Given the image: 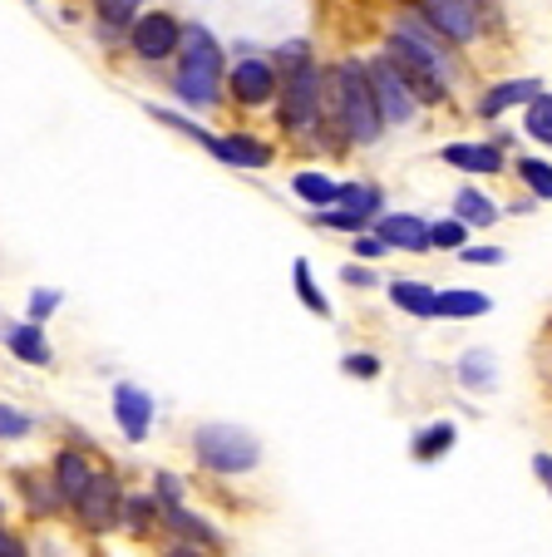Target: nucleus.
<instances>
[{"label": "nucleus", "mask_w": 552, "mask_h": 557, "mask_svg": "<svg viewBox=\"0 0 552 557\" xmlns=\"http://www.w3.org/2000/svg\"><path fill=\"white\" fill-rule=\"evenodd\" d=\"M385 119L370 95V70L365 54H335L326 60V148L331 153H355V148H376L385 138Z\"/></svg>", "instance_id": "f257e3e1"}, {"label": "nucleus", "mask_w": 552, "mask_h": 557, "mask_svg": "<svg viewBox=\"0 0 552 557\" xmlns=\"http://www.w3.org/2000/svg\"><path fill=\"white\" fill-rule=\"evenodd\" d=\"M228 45L208 30L203 21H188L183 45H177L173 64L163 70V89L177 109H188L198 119L228 114Z\"/></svg>", "instance_id": "f03ea898"}, {"label": "nucleus", "mask_w": 552, "mask_h": 557, "mask_svg": "<svg viewBox=\"0 0 552 557\" xmlns=\"http://www.w3.org/2000/svg\"><path fill=\"white\" fill-rule=\"evenodd\" d=\"M282 85H277V104H271V128L277 144L316 153L326 148V60L306 54L296 64H282ZM331 153V148H326Z\"/></svg>", "instance_id": "7ed1b4c3"}, {"label": "nucleus", "mask_w": 552, "mask_h": 557, "mask_svg": "<svg viewBox=\"0 0 552 557\" xmlns=\"http://www.w3.org/2000/svg\"><path fill=\"white\" fill-rule=\"evenodd\" d=\"M380 50L395 64L419 74H434V79H449V85H464L469 79V54H458L425 15L409 5V0H395V11L385 15V35H380Z\"/></svg>", "instance_id": "20e7f679"}, {"label": "nucleus", "mask_w": 552, "mask_h": 557, "mask_svg": "<svg viewBox=\"0 0 552 557\" xmlns=\"http://www.w3.org/2000/svg\"><path fill=\"white\" fill-rule=\"evenodd\" d=\"M188 459L193 473L203 479H218V484H237V479H252L267 459V444L252 424L237 420H198L188 424Z\"/></svg>", "instance_id": "39448f33"}, {"label": "nucleus", "mask_w": 552, "mask_h": 557, "mask_svg": "<svg viewBox=\"0 0 552 557\" xmlns=\"http://www.w3.org/2000/svg\"><path fill=\"white\" fill-rule=\"evenodd\" d=\"M458 54H479L489 40H503V11L493 0H409Z\"/></svg>", "instance_id": "423d86ee"}, {"label": "nucleus", "mask_w": 552, "mask_h": 557, "mask_svg": "<svg viewBox=\"0 0 552 557\" xmlns=\"http://www.w3.org/2000/svg\"><path fill=\"white\" fill-rule=\"evenodd\" d=\"M124 494H128V473L119 469V463L105 459V463H99V473H95V484H89L70 504V513H64V528H70L74 537H84V543H109V537H119Z\"/></svg>", "instance_id": "0eeeda50"}, {"label": "nucleus", "mask_w": 552, "mask_h": 557, "mask_svg": "<svg viewBox=\"0 0 552 557\" xmlns=\"http://www.w3.org/2000/svg\"><path fill=\"white\" fill-rule=\"evenodd\" d=\"M5 494H11V508L21 513V523L30 533H50V528H64V494L54 484L50 463H15L5 469Z\"/></svg>", "instance_id": "6e6552de"}, {"label": "nucleus", "mask_w": 552, "mask_h": 557, "mask_svg": "<svg viewBox=\"0 0 552 557\" xmlns=\"http://www.w3.org/2000/svg\"><path fill=\"white\" fill-rule=\"evenodd\" d=\"M183 30H188V21H183L177 11H168V5H148V11L134 15V25H128V35H124V60L134 64V70L163 79V70L173 64L177 45H183Z\"/></svg>", "instance_id": "1a4fd4ad"}, {"label": "nucleus", "mask_w": 552, "mask_h": 557, "mask_svg": "<svg viewBox=\"0 0 552 557\" xmlns=\"http://www.w3.org/2000/svg\"><path fill=\"white\" fill-rule=\"evenodd\" d=\"M158 547L168 557H212L228 553V533L203 508H193V498H183V504H158Z\"/></svg>", "instance_id": "9d476101"}, {"label": "nucleus", "mask_w": 552, "mask_h": 557, "mask_svg": "<svg viewBox=\"0 0 552 557\" xmlns=\"http://www.w3.org/2000/svg\"><path fill=\"white\" fill-rule=\"evenodd\" d=\"M277 85H282V74H277L267 50H257V45L237 50L228 60V114H271Z\"/></svg>", "instance_id": "9b49d317"}, {"label": "nucleus", "mask_w": 552, "mask_h": 557, "mask_svg": "<svg viewBox=\"0 0 552 557\" xmlns=\"http://www.w3.org/2000/svg\"><path fill=\"white\" fill-rule=\"evenodd\" d=\"M365 70H370V95H376V109L390 134H405V128H415L419 119H425V104H419V95L409 89V74L400 70L385 50L365 54Z\"/></svg>", "instance_id": "f8f14e48"}, {"label": "nucleus", "mask_w": 552, "mask_h": 557, "mask_svg": "<svg viewBox=\"0 0 552 557\" xmlns=\"http://www.w3.org/2000/svg\"><path fill=\"white\" fill-rule=\"evenodd\" d=\"M208 158H218L222 169H237V173H267L277 158H282V144L267 134H257V128L237 124V128H212L208 148H203Z\"/></svg>", "instance_id": "ddd939ff"}, {"label": "nucleus", "mask_w": 552, "mask_h": 557, "mask_svg": "<svg viewBox=\"0 0 552 557\" xmlns=\"http://www.w3.org/2000/svg\"><path fill=\"white\" fill-rule=\"evenodd\" d=\"M50 473H54V484H60V494H64V508L74 504V498L84 494V488L95 484V473H99V463H105V454L95 449V440H89V430H70L60 444L50 449Z\"/></svg>", "instance_id": "4468645a"}, {"label": "nucleus", "mask_w": 552, "mask_h": 557, "mask_svg": "<svg viewBox=\"0 0 552 557\" xmlns=\"http://www.w3.org/2000/svg\"><path fill=\"white\" fill-rule=\"evenodd\" d=\"M109 420H114L119 440L124 444H148L158 430V395L138 380H114L109 385Z\"/></svg>", "instance_id": "2eb2a0df"}, {"label": "nucleus", "mask_w": 552, "mask_h": 557, "mask_svg": "<svg viewBox=\"0 0 552 557\" xmlns=\"http://www.w3.org/2000/svg\"><path fill=\"white\" fill-rule=\"evenodd\" d=\"M434 158L464 178H503L513 163V153L499 138H454V144H439Z\"/></svg>", "instance_id": "dca6fc26"}, {"label": "nucleus", "mask_w": 552, "mask_h": 557, "mask_svg": "<svg viewBox=\"0 0 552 557\" xmlns=\"http://www.w3.org/2000/svg\"><path fill=\"white\" fill-rule=\"evenodd\" d=\"M0 346H5V356L25 370H54L60 366V350H54L50 331H45L40 321H30V315L15 321V315L0 311Z\"/></svg>", "instance_id": "f3484780"}, {"label": "nucleus", "mask_w": 552, "mask_h": 557, "mask_svg": "<svg viewBox=\"0 0 552 557\" xmlns=\"http://www.w3.org/2000/svg\"><path fill=\"white\" fill-rule=\"evenodd\" d=\"M542 89L538 74H508V79H489V85L474 95L469 114L479 119V124H499V119H508L513 109H523L532 95Z\"/></svg>", "instance_id": "a211bd4d"}, {"label": "nucleus", "mask_w": 552, "mask_h": 557, "mask_svg": "<svg viewBox=\"0 0 552 557\" xmlns=\"http://www.w3.org/2000/svg\"><path fill=\"white\" fill-rule=\"evenodd\" d=\"M370 232H376L390 252H405V257H429L434 252V243H429V218H419V212L385 208L376 222H370Z\"/></svg>", "instance_id": "6ab92c4d"}, {"label": "nucleus", "mask_w": 552, "mask_h": 557, "mask_svg": "<svg viewBox=\"0 0 552 557\" xmlns=\"http://www.w3.org/2000/svg\"><path fill=\"white\" fill-rule=\"evenodd\" d=\"M449 212H454V218H464L474 232L499 227V218H503V208L493 202V193L483 188V178H464V183H458L454 198H449Z\"/></svg>", "instance_id": "aec40b11"}, {"label": "nucleus", "mask_w": 552, "mask_h": 557, "mask_svg": "<svg viewBox=\"0 0 552 557\" xmlns=\"http://www.w3.org/2000/svg\"><path fill=\"white\" fill-rule=\"evenodd\" d=\"M385 296H390V306H395L400 315H409V321H434L439 286L425 282V276H390Z\"/></svg>", "instance_id": "412c9836"}, {"label": "nucleus", "mask_w": 552, "mask_h": 557, "mask_svg": "<svg viewBox=\"0 0 552 557\" xmlns=\"http://www.w3.org/2000/svg\"><path fill=\"white\" fill-rule=\"evenodd\" d=\"M119 537H124V543H158V498L148 494V488L128 484L124 518H119Z\"/></svg>", "instance_id": "4be33fe9"}, {"label": "nucleus", "mask_w": 552, "mask_h": 557, "mask_svg": "<svg viewBox=\"0 0 552 557\" xmlns=\"http://www.w3.org/2000/svg\"><path fill=\"white\" fill-rule=\"evenodd\" d=\"M331 208H341V212H351V218H360L365 227L380 218V212L390 208L385 202V188L380 183H370V178H341V188H335V202Z\"/></svg>", "instance_id": "5701e85b"}, {"label": "nucleus", "mask_w": 552, "mask_h": 557, "mask_svg": "<svg viewBox=\"0 0 552 557\" xmlns=\"http://www.w3.org/2000/svg\"><path fill=\"white\" fill-rule=\"evenodd\" d=\"M458 444V424L454 420H425L409 430V459L415 463H439L449 459Z\"/></svg>", "instance_id": "b1692460"}, {"label": "nucleus", "mask_w": 552, "mask_h": 557, "mask_svg": "<svg viewBox=\"0 0 552 557\" xmlns=\"http://www.w3.org/2000/svg\"><path fill=\"white\" fill-rule=\"evenodd\" d=\"M493 311V296L479 286H439L434 301V321H479Z\"/></svg>", "instance_id": "393cba45"}, {"label": "nucleus", "mask_w": 552, "mask_h": 557, "mask_svg": "<svg viewBox=\"0 0 552 557\" xmlns=\"http://www.w3.org/2000/svg\"><path fill=\"white\" fill-rule=\"evenodd\" d=\"M454 380L464 389H474V395H489L493 385H499V360H493V350H464V356L454 360Z\"/></svg>", "instance_id": "a878e982"}, {"label": "nucleus", "mask_w": 552, "mask_h": 557, "mask_svg": "<svg viewBox=\"0 0 552 557\" xmlns=\"http://www.w3.org/2000/svg\"><path fill=\"white\" fill-rule=\"evenodd\" d=\"M335 188H341V178H331L326 169H296V173H292V198L302 202L306 212L331 208V202H335Z\"/></svg>", "instance_id": "bb28decb"}, {"label": "nucleus", "mask_w": 552, "mask_h": 557, "mask_svg": "<svg viewBox=\"0 0 552 557\" xmlns=\"http://www.w3.org/2000/svg\"><path fill=\"white\" fill-rule=\"evenodd\" d=\"M292 292H296V301L316 315V321H335L331 296L321 292V282H316V272H311V257H296L292 262Z\"/></svg>", "instance_id": "cd10ccee"}, {"label": "nucleus", "mask_w": 552, "mask_h": 557, "mask_svg": "<svg viewBox=\"0 0 552 557\" xmlns=\"http://www.w3.org/2000/svg\"><path fill=\"white\" fill-rule=\"evenodd\" d=\"M40 434V414L25 410L15 400H0V449H15V444H30Z\"/></svg>", "instance_id": "c85d7f7f"}, {"label": "nucleus", "mask_w": 552, "mask_h": 557, "mask_svg": "<svg viewBox=\"0 0 552 557\" xmlns=\"http://www.w3.org/2000/svg\"><path fill=\"white\" fill-rule=\"evenodd\" d=\"M508 173L523 183V193H532L538 202H552V158H532V153H513Z\"/></svg>", "instance_id": "c756f323"}, {"label": "nucleus", "mask_w": 552, "mask_h": 557, "mask_svg": "<svg viewBox=\"0 0 552 557\" xmlns=\"http://www.w3.org/2000/svg\"><path fill=\"white\" fill-rule=\"evenodd\" d=\"M144 488L158 498V504H183V498H193V479L183 469H173V463H154Z\"/></svg>", "instance_id": "7c9ffc66"}, {"label": "nucleus", "mask_w": 552, "mask_h": 557, "mask_svg": "<svg viewBox=\"0 0 552 557\" xmlns=\"http://www.w3.org/2000/svg\"><path fill=\"white\" fill-rule=\"evenodd\" d=\"M518 114H523V134H528L532 144L552 148V89H538V95H532Z\"/></svg>", "instance_id": "2f4dec72"}, {"label": "nucleus", "mask_w": 552, "mask_h": 557, "mask_svg": "<svg viewBox=\"0 0 552 557\" xmlns=\"http://www.w3.org/2000/svg\"><path fill=\"white\" fill-rule=\"evenodd\" d=\"M469 237H474V227H469L464 218H454V212H449V218H434V222H429V243H434V252H449V257H454L458 247L469 243Z\"/></svg>", "instance_id": "473e14b6"}, {"label": "nucleus", "mask_w": 552, "mask_h": 557, "mask_svg": "<svg viewBox=\"0 0 552 557\" xmlns=\"http://www.w3.org/2000/svg\"><path fill=\"white\" fill-rule=\"evenodd\" d=\"M154 0H84V15H99V21H114V25H134L138 11H148Z\"/></svg>", "instance_id": "72a5a7b5"}, {"label": "nucleus", "mask_w": 552, "mask_h": 557, "mask_svg": "<svg viewBox=\"0 0 552 557\" xmlns=\"http://www.w3.org/2000/svg\"><path fill=\"white\" fill-rule=\"evenodd\" d=\"M60 311H64V286H30V296H25V315L30 321L50 326Z\"/></svg>", "instance_id": "f704fd0d"}, {"label": "nucleus", "mask_w": 552, "mask_h": 557, "mask_svg": "<svg viewBox=\"0 0 552 557\" xmlns=\"http://www.w3.org/2000/svg\"><path fill=\"white\" fill-rule=\"evenodd\" d=\"M0 557H35L30 528H21L15 518H0Z\"/></svg>", "instance_id": "c9c22d12"}, {"label": "nucleus", "mask_w": 552, "mask_h": 557, "mask_svg": "<svg viewBox=\"0 0 552 557\" xmlns=\"http://www.w3.org/2000/svg\"><path fill=\"white\" fill-rule=\"evenodd\" d=\"M380 370H385V360H380L376 350H345L341 356V375L345 380H380Z\"/></svg>", "instance_id": "e433bc0d"}, {"label": "nucleus", "mask_w": 552, "mask_h": 557, "mask_svg": "<svg viewBox=\"0 0 552 557\" xmlns=\"http://www.w3.org/2000/svg\"><path fill=\"white\" fill-rule=\"evenodd\" d=\"M454 257L464 267H503V262H508V252H503V247H493V243H464Z\"/></svg>", "instance_id": "4c0bfd02"}, {"label": "nucleus", "mask_w": 552, "mask_h": 557, "mask_svg": "<svg viewBox=\"0 0 552 557\" xmlns=\"http://www.w3.org/2000/svg\"><path fill=\"white\" fill-rule=\"evenodd\" d=\"M341 282L351 286V292H376L380 272H376V262H360V257H351V262L341 267Z\"/></svg>", "instance_id": "58836bf2"}, {"label": "nucleus", "mask_w": 552, "mask_h": 557, "mask_svg": "<svg viewBox=\"0 0 552 557\" xmlns=\"http://www.w3.org/2000/svg\"><path fill=\"white\" fill-rule=\"evenodd\" d=\"M351 252L360 257V262H380V257H390V247L380 243L376 232H355V237H351Z\"/></svg>", "instance_id": "ea45409f"}, {"label": "nucleus", "mask_w": 552, "mask_h": 557, "mask_svg": "<svg viewBox=\"0 0 552 557\" xmlns=\"http://www.w3.org/2000/svg\"><path fill=\"white\" fill-rule=\"evenodd\" d=\"M532 479H538L542 494L552 498V449H538V454H532Z\"/></svg>", "instance_id": "a19ab883"}, {"label": "nucleus", "mask_w": 552, "mask_h": 557, "mask_svg": "<svg viewBox=\"0 0 552 557\" xmlns=\"http://www.w3.org/2000/svg\"><path fill=\"white\" fill-rule=\"evenodd\" d=\"M0 518H11V494L0 488Z\"/></svg>", "instance_id": "79ce46f5"}, {"label": "nucleus", "mask_w": 552, "mask_h": 557, "mask_svg": "<svg viewBox=\"0 0 552 557\" xmlns=\"http://www.w3.org/2000/svg\"><path fill=\"white\" fill-rule=\"evenodd\" d=\"M548 385H552V350H548Z\"/></svg>", "instance_id": "37998d69"}, {"label": "nucleus", "mask_w": 552, "mask_h": 557, "mask_svg": "<svg viewBox=\"0 0 552 557\" xmlns=\"http://www.w3.org/2000/svg\"><path fill=\"white\" fill-rule=\"evenodd\" d=\"M25 5H35V11H40V5H45V0H25Z\"/></svg>", "instance_id": "c03bdc74"}, {"label": "nucleus", "mask_w": 552, "mask_h": 557, "mask_svg": "<svg viewBox=\"0 0 552 557\" xmlns=\"http://www.w3.org/2000/svg\"><path fill=\"white\" fill-rule=\"evenodd\" d=\"M60 5H84V0H60Z\"/></svg>", "instance_id": "a18cd8bd"}]
</instances>
